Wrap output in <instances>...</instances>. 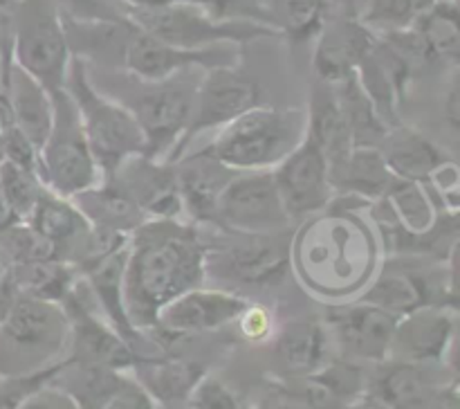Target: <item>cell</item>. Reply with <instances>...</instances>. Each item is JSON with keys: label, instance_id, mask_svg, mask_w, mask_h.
<instances>
[{"label": "cell", "instance_id": "cell-1", "mask_svg": "<svg viewBox=\"0 0 460 409\" xmlns=\"http://www.w3.org/2000/svg\"><path fill=\"white\" fill-rule=\"evenodd\" d=\"M207 279V245L184 218H148L130 234L121 297L135 331L155 328L160 310Z\"/></svg>", "mask_w": 460, "mask_h": 409}, {"label": "cell", "instance_id": "cell-2", "mask_svg": "<svg viewBox=\"0 0 460 409\" xmlns=\"http://www.w3.org/2000/svg\"><path fill=\"white\" fill-rule=\"evenodd\" d=\"M305 135V111L268 103L225 124L205 147L234 171H272Z\"/></svg>", "mask_w": 460, "mask_h": 409}, {"label": "cell", "instance_id": "cell-3", "mask_svg": "<svg viewBox=\"0 0 460 409\" xmlns=\"http://www.w3.org/2000/svg\"><path fill=\"white\" fill-rule=\"evenodd\" d=\"M66 90L79 112L88 147L99 171L111 175L128 157L146 153L142 129L126 103L103 94L93 84L81 57H72L66 76Z\"/></svg>", "mask_w": 460, "mask_h": 409}, {"label": "cell", "instance_id": "cell-4", "mask_svg": "<svg viewBox=\"0 0 460 409\" xmlns=\"http://www.w3.org/2000/svg\"><path fill=\"white\" fill-rule=\"evenodd\" d=\"M67 340L70 322L61 304L16 295L0 322V376H31L54 367Z\"/></svg>", "mask_w": 460, "mask_h": 409}, {"label": "cell", "instance_id": "cell-5", "mask_svg": "<svg viewBox=\"0 0 460 409\" xmlns=\"http://www.w3.org/2000/svg\"><path fill=\"white\" fill-rule=\"evenodd\" d=\"M70 61V40L57 0H18L12 13V63L54 94L66 88Z\"/></svg>", "mask_w": 460, "mask_h": 409}, {"label": "cell", "instance_id": "cell-6", "mask_svg": "<svg viewBox=\"0 0 460 409\" xmlns=\"http://www.w3.org/2000/svg\"><path fill=\"white\" fill-rule=\"evenodd\" d=\"M119 16L144 34L175 45L202 49L223 43H252L256 39H274V31L247 21H216L193 3H169L155 7H121Z\"/></svg>", "mask_w": 460, "mask_h": 409}, {"label": "cell", "instance_id": "cell-7", "mask_svg": "<svg viewBox=\"0 0 460 409\" xmlns=\"http://www.w3.org/2000/svg\"><path fill=\"white\" fill-rule=\"evenodd\" d=\"M54 117L39 148V173L45 187L66 198L79 196L102 180L97 160L88 147L79 112L67 90L52 94Z\"/></svg>", "mask_w": 460, "mask_h": 409}, {"label": "cell", "instance_id": "cell-8", "mask_svg": "<svg viewBox=\"0 0 460 409\" xmlns=\"http://www.w3.org/2000/svg\"><path fill=\"white\" fill-rule=\"evenodd\" d=\"M223 232V241L207 243V277L238 286L268 288L283 281L292 261L295 227L272 234Z\"/></svg>", "mask_w": 460, "mask_h": 409}, {"label": "cell", "instance_id": "cell-9", "mask_svg": "<svg viewBox=\"0 0 460 409\" xmlns=\"http://www.w3.org/2000/svg\"><path fill=\"white\" fill-rule=\"evenodd\" d=\"M142 84V81H139ZM144 90L133 102H121L130 108L142 129L146 156L171 160L180 156L184 133L191 120L196 85H189L180 75L160 84H144Z\"/></svg>", "mask_w": 460, "mask_h": 409}, {"label": "cell", "instance_id": "cell-10", "mask_svg": "<svg viewBox=\"0 0 460 409\" xmlns=\"http://www.w3.org/2000/svg\"><path fill=\"white\" fill-rule=\"evenodd\" d=\"M211 227L238 234H272L295 227L272 171H241L225 187Z\"/></svg>", "mask_w": 460, "mask_h": 409}, {"label": "cell", "instance_id": "cell-11", "mask_svg": "<svg viewBox=\"0 0 460 409\" xmlns=\"http://www.w3.org/2000/svg\"><path fill=\"white\" fill-rule=\"evenodd\" d=\"M119 66L142 84H160L189 70L241 66V49L234 43L211 45L202 49L175 48L133 27L121 52Z\"/></svg>", "mask_w": 460, "mask_h": 409}, {"label": "cell", "instance_id": "cell-12", "mask_svg": "<svg viewBox=\"0 0 460 409\" xmlns=\"http://www.w3.org/2000/svg\"><path fill=\"white\" fill-rule=\"evenodd\" d=\"M261 103V85L241 66H223L205 70L193 94L191 120L184 133L180 156L187 151L189 142L205 130H220L225 124L241 117L250 108ZM178 156V157H180ZM175 157V160H178Z\"/></svg>", "mask_w": 460, "mask_h": 409}, {"label": "cell", "instance_id": "cell-13", "mask_svg": "<svg viewBox=\"0 0 460 409\" xmlns=\"http://www.w3.org/2000/svg\"><path fill=\"white\" fill-rule=\"evenodd\" d=\"M272 175L292 223L319 214L335 198L331 164L308 130L304 139L274 166Z\"/></svg>", "mask_w": 460, "mask_h": 409}, {"label": "cell", "instance_id": "cell-14", "mask_svg": "<svg viewBox=\"0 0 460 409\" xmlns=\"http://www.w3.org/2000/svg\"><path fill=\"white\" fill-rule=\"evenodd\" d=\"M400 317L367 301L340 306L328 313V335H332L341 355L353 362H385Z\"/></svg>", "mask_w": 460, "mask_h": 409}, {"label": "cell", "instance_id": "cell-15", "mask_svg": "<svg viewBox=\"0 0 460 409\" xmlns=\"http://www.w3.org/2000/svg\"><path fill=\"white\" fill-rule=\"evenodd\" d=\"M103 178L115 182L146 218H184L175 164L171 160H157L139 153L121 162Z\"/></svg>", "mask_w": 460, "mask_h": 409}, {"label": "cell", "instance_id": "cell-16", "mask_svg": "<svg viewBox=\"0 0 460 409\" xmlns=\"http://www.w3.org/2000/svg\"><path fill=\"white\" fill-rule=\"evenodd\" d=\"M250 308V299L223 288H191L160 310L155 328L169 335L218 331L236 322Z\"/></svg>", "mask_w": 460, "mask_h": 409}, {"label": "cell", "instance_id": "cell-17", "mask_svg": "<svg viewBox=\"0 0 460 409\" xmlns=\"http://www.w3.org/2000/svg\"><path fill=\"white\" fill-rule=\"evenodd\" d=\"M313 67L317 81L335 85L355 75L362 58L371 52L377 36L349 13H328L317 31Z\"/></svg>", "mask_w": 460, "mask_h": 409}, {"label": "cell", "instance_id": "cell-18", "mask_svg": "<svg viewBox=\"0 0 460 409\" xmlns=\"http://www.w3.org/2000/svg\"><path fill=\"white\" fill-rule=\"evenodd\" d=\"M456 308L422 306L402 315L395 324L389 360L418 364H440L456 331Z\"/></svg>", "mask_w": 460, "mask_h": 409}, {"label": "cell", "instance_id": "cell-19", "mask_svg": "<svg viewBox=\"0 0 460 409\" xmlns=\"http://www.w3.org/2000/svg\"><path fill=\"white\" fill-rule=\"evenodd\" d=\"M173 164L180 200H182V209L189 223L211 225L216 205H218L225 187L232 182L238 171L229 169L223 162L216 160L207 148L182 153L178 160H173Z\"/></svg>", "mask_w": 460, "mask_h": 409}, {"label": "cell", "instance_id": "cell-20", "mask_svg": "<svg viewBox=\"0 0 460 409\" xmlns=\"http://www.w3.org/2000/svg\"><path fill=\"white\" fill-rule=\"evenodd\" d=\"M355 76L368 99L376 103L382 120L389 126L400 124V106L407 97L409 84L416 76L407 58L394 45L377 36L371 52L362 58L355 70Z\"/></svg>", "mask_w": 460, "mask_h": 409}, {"label": "cell", "instance_id": "cell-21", "mask_svg": "<svg viewBox=\"0 0 460 409\" xmlns=\"http://www.w3.org/2000/svg\"><path fill=\"white\" fill-rule=\"evenodd\" d=\"M434 367L436 364L385 360L368 385L371 398L386 409H427L440 389L454 380L445 382Z\"/></svg>", "mask_w": 460, "mask_h": 409}, {"label": "cell", "instance_id": "cell-22", "mask_svg": "<svg viewBox=\"0 0 460 409\" xmlns=\"http://www.w3.org/2000/svg\"><path fill=\"white\" fill-rule=\"evenodd\" d=\"M25 223H30L52 245L57 259L66 261L72 268H75V261L79 259L90 229H93V225L88 223L84 211L76 207L72 198L49 191L48 187L43 189Z\"/></svg>", "mask_w": 460, "mask_h": 409}, {"label": "cell", "instance_id": "cell-23", "mask_svg": "<svg viewBox=\"0 0 460 409\" xmlns=\"http://www.w3.org/2000/svg\"><path fill=\"white\" fill-rule=\"evenodd\" d=\"M377 148H380L391 173L398 180H409V182L427 184L440 166L452 162L443 147H438L434 139L402 121L386 130L385 139Z\"/></svg>", "mask_w": 460, "mask_h": 409}, {"label": "cell", "instance_id": "cell-24", "mask_svg": "<svg viewBox=\"0 0 460 409\" xmlns=\"http://www.w3.org/2000/svg\"><path fill=\"white\" fill-rule=\"evenodd\" d=\"M299 380L296 398L308 409H346L362 400L367 391V378L359 362L346 358L322 364L317 371Z\"/></svg>", "mask_w": 460, "mask_h": 409}, {"label": "cell", "instance_id": "cell-25", "mask_svg": "<svg viewBox=\"0 0 460 409\" xmlns=\"http://www.w3.org/2000/svg\"><path fill=\"white\" fill-rule=\"evenodd\" d=\"M331 182L335 196L344 193L376 202L391 191L398 178L386 166L380 148L355 147L344 160L331 166Z\"/></svg>", "mask_w": 460, "mask_h": 409}, {"label": "cell", "instance_id": "cell-26", "mask_svg": "<svg viewBox=\"0 0 460 409\" xmlns=\"http://www.w3.org/2000/svg\"><path fill=\"white\" fill-rule=\"evenodd\" d=\"M7 97L9 108H12L13 126H16L36 148H40V144L48 138L49 126H52V94H49L34 76H30L25 70H21L16 63H9Z\"/></svg>", "mask_w": 460, "mask_h": 409}, {"label": "cell", "instance_id": "cell-27", "mask_svg": "<svg viewBox=\"0 0 460 409\" xmlns=\"http://www.w3.org/2000/svg\"><path fill=\"white\" fill-rule=\"evenodd\" d=\"M305 130L317 142L328 164H337L355 148L341 108L337 103L335 88L323 81H317L310 93L308 111H305Z\"/></svg>", "mask_w": 460, "mask_h": 409}, {"label": "cell", "instance_id": "cell-28", "mask_svg": "<svg viewBox=\"0 0 460 409\" xmlns=\"http://www.w3.org/2000/svg\"><path fill=\"white\" fill-rule=\"evenodd\" d=\"M328 328L314 319H296L283 326L274 346L279 369L290 378H304L326 364Z\"/></svg>", "mask_w": 460, "mask_h": 409}, {"label": "cell", "instance_id": "cell-29", "mask_svg": "<svg viewBox=\"0 0 460 409\" xmlns=\"http://www.w3.org/2000/svg\"><path fill=\"white\" fill-rule=\"evenodd\" d=\"M259 25L290 43H305L322 30L331 0H254Z\"/></svg>", "mask_w": 460, "mask_h": 409}, {"label": "cell", "instance_id": "cell-30", "mask_svg": "<svg viewBox=\"0 0 460 409\" xmlns=\"http://www.w3.org/2000/svg\"><path fill=\"white\" fill-rule=\"evenodd\" d=\"M72 200L84 211L93 227L106 229V232L130 236L144 220H148L139 211V207L108 178H102L94 187L85 189Z\"/></svg>", "mask_w": 460, "mask_h": 409}, {"label": "cell", "instance_id": "cell-31", "mask_svg": "<svg viewBox=\"0 0 460 409\" xmlns=\"http://www.w3.org/2000/svg\"><path fill=\"white\" fill-rule=\"evenodd\" d=\"M332 88H335L337 103H340L341 115H344L346 124H349L350 138H353L355 147H380V142L385 139L386 130H389L391 126L382 120L376 103L368 99V94L364 93V88L359 85L358 76H349V79L341 81V84H335Z\"/></svg>", "mask_w": 460, "mask_h": 409}, {"label": "cell", "instance_id": "cell-32", "mask_svg": "<svg viewBox=\"0 0 460 409\" xmlns=\"http://www.w3.org/2000/svg\"><path fill=\"white\" fill-rule=\"evenodd\" d=\"M7 277L13 283L18 295L61 304L63 297L70 292V288L79 279V272L70 263L52 256V259L12 265V268H7Z\"/></svg>", "mask_w": 460, "mask_h": 409}, {"label": "cell", "instance_id": "cell-33", "mask_svg": "<svg viewBox=\"0 0 460 409\" xmlns=\"http://www.w3.org/2000/svg\"><path fill=\"white\" fill-rule=\"evenodd\" d=\"M139 378L135 380L153 396L155 403H173L184 400L196 382L205 376V369L196 362H182V360H169V362H139L135 364Z\"/></svg>", "mask_w": 460, "mask_h": 409}, {"label": "cell", "instance_id": "cell-34", "mask_svg": "<svg viewBox=\"0 0 460 409\" xmlns=\"http://www.w3.org/2000/svg\"><path fill=\"white\" fill-rule=\"evenodd\" d=\"M411 27L425 40L436 61H449L456 66L460 52L458 3H436L434 7L418 13Z\"/></svg>", "mask_w": 460, "mask_h": 409}, {"label": "cell", "instance_id": "cell-35", "mask_svg": "<svg viewBox=\"0 0 460 409\" xmlns=\"http://www.w3.org/2000/svg\"><path fill=\"white\" fill-rule=\"evenodd\" d=\"M385 200L394 211L395 223L413 234L429 229L440 211L431 202L427 184L409 182V180H398L385 196Z\"/></svg>", "mask_w": 460, "mask_h": 409}, {"label": "cell", "instance_id": "cell-36", "mask_svg": "<svg viewBox=\"0 0 460 409\" xmlns=\"http://www.w3.org/2000/svg\"><path fill=\"white\" fill-rule=\"evenodd\" d=\"M0 189H3V196L13 218L27 220L39 202L45 184L36 169L12 160H0Z\"/></svg>", "mask_w": 460, "mask_h": 409}, {"label": "cell", "instance_id": "cell-37", "mask_svg": "<svg viewBox=\"0 0 460 409\" xmlns=\"http://www.w3.org/2000/svg\"><path fill=\"white\" fill-rule=\"evenodd\" d=\"M0 254H3L4 265L12 268V265L31 263V261L52 259L54 252L52 245L30 223L16 220L0 229Z\"/></svg>", "mask_w": 460, "mask_h": 409}, {"label": "cell", "instance_id": "cell-38", "mask_svg": "<svg viewBox=\"0 0 460 409\" xmlns=\"http://www.w3.org/2000/svg\"><path fill=\"white\" fill-rule=\"evenodd\" d=\"M416 16L411 0H359V12L355 18L376 36H386L411 27Z\"/></svg>", "mask_w": 460, "mask_h": 409}, {"label": "cell", "instance_id": "cell-39", "mask_svg": "<svg viewBox=\"0 0 460 409\" xmlns=\"http://www.w3.org/2000/svg\"><path fill=\"white\" fill-rule=\"evenodd\" d=\"M193 409H241L234 391L214 376H202L187 396Z\"/></svg>", "mask_w": 460, "mask_h": 409}, {"label": "cell", "instance_id": "cell-40", "mask_svg": "<svg viewBox=\"0 0 460 409\" xmlns=\"http://www.w3.org/2000/svg\"><path fill=\"white\" fill-rule=\"evenodd\" d=\"M63 362L54 364V367L45 369V371L31 373V376H16V378H4L0 382V409H18V405L27 398L34 389L40 385L52 380L57 371L61 369Z\"/></svg>", "mask_w": 460, "mask_h": 409}, {"label": "cell", "instance_id": "cell-41", "mask_svg": "<svg viewBox=\"0 0 460 409\" xmlns=\"http://www.w3.org/2000/svg\"><path fill=\"white\" fill-rule=\"evenodd\" d=\"M153 396L135 378H126L102 409H155Z\"/></svg>", "mask_w": 460, "mask_h": 409}, {"label": "cell", "instance_id": "cell-42", "mask_svg": "<svg viewBox=\"0 0 460 409\" xmlns=\"http://www.w3.org/2000/svg\"><path fill=\"white\" fill-rule=\"evenodd\" d=\"M18 409H79V407H76L75 400H72L61 387H57L52 380H49L45 382V385H40L39 389L31 391V394L18 405Z\"/></svg>", "mask_w": 460, "mask_h": 409}, {"label": "cell", "instance_id": "cell-43", "mask_svg": "<svg viewBox=\"0 0 460 409\" xmlns=\"http://www.w3.org/2000/svg\"><path fill=\"white\" fill-rule=\"evenodd\" d=\"M238 319H243V333H245V335H250V337L265 335V331H268V326H270L265 310L263 308H254L252 304H250V308H247L245 313H243Z\"/></svg>", "mask_w": 460, "mask_h": 409}, {"label": "cell", "instance_id": "cell-44", "mask_svg": "<svg viewBox=\"0 0 460 409\" xmlns=\"http://www.w3.org/2000/svg\"><path fill=\"white\" fill-rule=\"evenodd\" d=\"M445 120H447L452 133H458L460 124V102H458V84L454 81L452 88H449L447 99H445Z\"/></svg>", "mask_w": 460, "mask_h": 409}, {"label": "cell", "instance_id": "cell-45", "mask_svg": "<svg viewBox=\"0 0 460 409\" xmlns=\"http://www.w3.org/2000/svg\"><path fill=\"white\" fill-rule=\"evenodd\" d=\"M427 409H458V385L456 378H454L449 385H445L440 389V394L431 400V405Z\"/></svg>", "mask_w": 460, "mask_h": 409}, {"label": "cell", "instance_id": "cell-46", "mask_svg": "<svg viewBox=\"0 0 460 409\" xmlns=\"http://www.w3.org/2000/svg\"><path fill=\"white\" fill-rule=\"evenodd\" d=\"M259 409H308L296 396H274L268 398Z\"/></svg>", "mask_w": 460, "mask_h": 409}, {"label": "cell", "instance_id": "cell-47", "mask_svg": "<svg viewBox=\"0 0 460 409\" xmlns=\"http://www.w3.org/2000/svg\"><path fill=\"white\" fill-rule=\"evenodd\" d=\"M12 223H16V218H13L12 209H9L7 200H4V196H3V189H0V229H4L7 225H12Z\"/></svg>", "mask_w": 460, "mask_h": 409}, {"label": "cell", "instance_id": "cell-48", "mask_svg": "<svg viewBox=\"0 0 460 409\" xmlns=\"http://www.w3.org/2000/svg\"><path fill=\"white\" fill-rule=\"evenodd\" d=\"M346 409H386V407L385 405L377 403V400L368 398V400H358V403L350 405V407H346Z\"/></svg>", "mask_w": 460, "mask_h": 409}, {"label": "cell", "instance_id": "cell-49", "mask_svg": "<svg viewBox=\"0 0 460 409\" xmlns=\"http://www.w3.org/2000/svg\"><path fill=\"white\" fill-rule=\"evenodd\" d=\"M155 409H193L191 405H189V400H173V403H157Z\"/></svg>", "mask_w": 460, "mask_h": 409}, {"label": "cell", "instance_id": "cell-50", "mask_svg": "<svg viewBox=\"0 0 460 409\" xmlns=\"http://www.w3.org/2000/svg\"><path fill=\"white\" fill-rule=\"evenodd\" d=\"M436 3H438V0H411V4H413V9H416V13H420V12H425V9L434 7Z\"/></svg>", "mask_w": 460, "mask_h": 409}, {"label": "cell", "instance_id": "cell-51", "mask_svg": "<svg viewBox=\"0 0 460 409\" xmlns=\"http://www.w3.org/2000/svg\"><path fill=\"white\" fill-rule=\"evenodd\" d=\"M4 274H7V265H4V261H3V254H0V283H3Z\"/></svg>", "mask_w": 460, "mask_h": 409}, {"label": "cell", "instance_id": "cell-52", "mask_svg": "<svg viewBox=\"0 0 460 409\" xmlns=\"http://www.w3.org/2000/svg\"><path fill=\"white\" fill-rule=\"evenodd\" d=\"M4 157V153H3V139H0V160H3Z\"/></svg>", "mask_w": 460, "mask_h": 409}, {"label": "cell", "instance_id": "cell-53", "mask_svg": "<svg viewBox=\"0 0 460 409\" xmlns=\"http://www.w3.org/2000/svg\"><path fill=\"white\" fill-rule=\"evenodd\" d=\"M438 3H458V0H438Z\"/></svg>", "mask_w": 460, "mask_h": 409}]
</instances>
